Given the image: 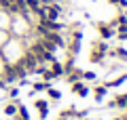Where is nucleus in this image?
Returning a JSON list of instances; mask_svg holds the SVG:
<instances>
[{
	"instance_id": "obj_17",
	"label": "nucleus",
	"mask_w": 127,
	"mask_h": 120,
	"mask_svg": "<svg viewBox=\"0 0 127 120\" xmlns=\"http://www.w3.org/2000/svg\"><path fill=\"white\" fill-rule=\"evenodd\" d=\"M17 120H23V118H19V116H17Z\"/></svg>"
},
{
	"instance_id": "obj_5",
	"label": "nucleus",
	"mask_w": 127,
	"mask_h": 120,
	"mask_svg": "<svg viewBox=\"0 0 127 120\" xmlns=\"http://www.w3.org/2000/svg\"><path fill=\"white\" fill-rule=\"evenodd\" d=\"M40 42H42V46H45V51H49V53H55V51H57L55 42H51V40H47V38H40Z\"/></svg>"
},
{
	"instance_id": "obj_16",
	"label": "nucleus",
	"mask_w": 127,
	"mask_h": 120,
	"mask_svg": "<svg viewBox=\"0 0 127 120\" xmlns=\"http://www.w3.org/2000/svg\"><path fill=\"white\" fill-rule=\"evenodd\" d=\"M110 4H121V6H127V0H108Z\"/></svg>"
},
{
	"instance_id": "obj_12",
	"label": "nucleus",
	"mask_w": 127,
	"mask_h": 120,
	"mask_svg": "<svg viewBox=\"0 0 127 120\" xmlns=\"http://www.w3.org/2000/svg\"><path fill=\"white\" fill-rule=\"evenodd\" d=\"M47 89H49V84H47V82H36L32 91H47Z\"/></svg>"
},
{
	"instance_id": "obj_6",
	"label": "nucleus",
	"mask_w": 127,
	"mask_h": 120,
	"mask_svg": "<svg viewBox=\"0 0 127 120\" xmlns=\"http://www.w3.org/2000/svg\"><path fill=\"white\" fill-rule=\"evenodd\" d=\"M36 107H38V112H40V116L45 118V116H47V110H49V107H47V101H45V99H38V101H36Z\"/></svg>"
},
{
	"instance_id": "obj_9",
	"label": "nucleus",
	"mask_w": 127,
	"mask_h": 120,
	"mask_svg": "<svg viewBox=\"0 0 127 120\" xmlns=\"http://www.w3.org/2000/svg\"><path fill=\"white\" fill-rule=\"evenodd\" d=\"M125 80H127V74H125V76H119V78H114L112 82H108V86H119V84H123Z\"/></svg>"
},
{
	"instance_id": "obj_2",
	"label": "nucleus",
	"mask_w": 127,
	"mask_h": 120,
	"mask_svg": "<svg viewBox=\"0 0 127 120\" xmlns=\"http://www.w3.org/2000/svg\"><path fill=\"white\" fill-rule=\"evenodd\" d=\"M49 74H51V80H53V78H59V76L64 74V67H62V63H57V61H51V70H49Z\"/></svg>"
},
{
	"instance_id": "obj_14",
	"label": "nucleus",
	"mask_w": 127,
	"mask_h": 120,
	"mask_svg": "<svg viewBox=\"0 0 127 120\" xmlns=\"http://www.w3.org/2000/svg\"><path fill=\"white\" fill-rule=\"evenodd\" d=\"M17 110H19V114H21V118H23V120H28V118H30V116H28V110H26L23 105H17Z\"/></svg>"
},
{
	"instance_id": "obj_7",
	"label": "nucleus",
	"mask_w": 127,
	"mask_h": 120,
	"mask_svg": "<svg viewBox=\"0 0 127 120\" xmlns=\"http://www.w3.org/2000/svg\"><path fill=\"white\" fill-rule=\"evenodd\" d=\"M11 40V32H6V30H0V49H2V46L6 44V42H9Z\"/></svg>"
},
{
	"instance_id": "obj_8",
	"label": "nucleus",
	"mask_w": 127,
	"mask_h": 120,
	"mask_svg": "<svg viewBox=\"0 0 127 120\" xmlns=\"http://www.w3.org/2000/svg\"><path fill=\"white\" fill-rule=\"evenodd\" d=\"M97 30H100L102 38H110V36H112V30H110L108 25H100V27H97Z\"/></svg>"
},
{
	"instance_id": "obj_10",
	"label": "nucleus",
	"mask_w": 127,
	"mask_h": 120,
	"mask_svg": "<svg viewBox=\"0 0 127 120\" xmlns=\"http://www.w3.org/2000/svg\"><path fill=\"white\" fill-rule=\"evenodd\" d=\"M17 105H19V103H11V105H6L4 107V114L6 116H13L15 112H17Z\"/></svg>"
},
{
	"instance_id": "obj_15",
	"label": "nucleus",
	"mask_w": 127,
	"mask_h": 120,
	"mask_svg": "<svg viewBox=\"0 0 127 120\" xmlns=\"http://www.w3.org/2000/svg\"><path fill=\"white\" fill-rule=\"evenodd\" d=\"M81 78H85V80H93V78H95V74H93V72H83Z\"/></svg>"
},
{
	"instance_id": "obj_1",
	"label": "nucleus",
	"mask_w": 127,
	"mask_h": 120,
	"mask_svg": "<svg viewBox=\"0 0 127 120\" xmlns=\"http://www.w3.org/2000/svg\"><path fill=\"white\" fill-rule=\"evenodd\" d=\"M0 30H11V15L6 11H0Z\"/></svg>"
},
{
	"instance_id": "obj_13",
	"label": "nucleus",
	"mask_w": 127,
	"mask_h": 120,
	"mask_svg": "<svg viewBox=\"0 0 127 120\" xmlns=\"http://www.w3.org/2000/svg\"><path fill=\"white\" fill-rule=\"evenodd\" d=\"M47 93H49L51 99H59V97H62V93H59V91H55V89H47Z\"/></svg>"
},
{
	"instance_id": "obj_11",
	"label": "nucleus",
	"mask_w": 127,
	"mask_h": 120,
	"mask_svg": "<svg viewBox=\"0 0 127 120\" xmlns=\"http://www.w3.org/2000/svg\"><path fill=\"white\" fill-rule=\"evenodd\" d=\"M106 95V86H97V91H95V99L97 101H102V97Z\"/></svg>"
},
{
	"instance_id": "obj_3",
	"label": "nucleus",
	"mask_w": 127,
	"mask_h": 120,
	"mask_svg": "<svg viewBox=\"0 0 127 120\" xmlns=\"http://www.w3.org/2000/svg\"><path fill=\"white\" fill-rule=\"evenodd\" d=\"M72 91L76 95H81V97H87V95H89V89H87L83 82H72Z\"/></svg>"
},
{
	"instance_id": "obj_4",
	"label": "nucleus",
	"mask_w": 127,
	"mask_h": 120,
	"mask_svg": "<svg viewBox=\"0 0 127 120\" xmlns=\"http://www.w3.org/2000/svg\"><path fill=\"white\" fill-rule=\"evenodd\" d=\"M125 103H127V95H119V97L112 99L110 105H112V107H125Z\"/></svg>"
}]
</instances>
